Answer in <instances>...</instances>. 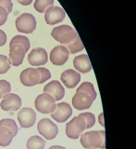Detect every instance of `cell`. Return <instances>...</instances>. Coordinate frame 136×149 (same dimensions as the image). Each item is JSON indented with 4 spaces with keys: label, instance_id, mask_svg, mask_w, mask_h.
<instances>
[{
    "label": "cell",
    "instance_id": "cell-29",
    "mask_svg": "<svg viewBox=\"0 0 136 149\" xmlns=\"http://www.w3.org/2000/svg\"><path fill=\"white\" fill-rule=\"evenodd\" d=\"M11 85L7 80H0V94L1 97H5L8 93H10Z\"/></svg>",
    "mask_w": 136,
    "mask_h": 149
},
{
    "label": "cell",
    "instance_id": "cell-7",
    "mask_svg": "<svg viewBox=\"0 0 136 149\" xmlns=\"http://www.w3.org/2000/svg\"><path fill=\"white\" fill-rule=\"evenodd\" d=\"M65 17L66 13L60 7L51 6L45 11V20L49 25H55L58 22H61Z\"/></svg>",
    "mask_w": 136,
    "mask_h": 149
},
{
    "label": "cell",
    "instance_id": "cell-24",
    "mask_svg": "<svg viewBox=\"0 0 136 149\" xmlns=\"http://www.w3.org/2000/svg\"><path fill=\"white\" fill-rule=\"evenodd\" d=\"M0 127H6L8 130H10L14 136H16L17 133H18V130H19L16 122L11 118L1 119V120H0Z\"/></svg>",
    "mask_w": 136,
    "mask_h": 149
},
{
    "label": "cell",
    "instance_id": "cell-14",
    "mask_svg": "<svg viewBox=\"0 0 136 149\" xmlns=\"http://www.w3.org/2000/svg\"><path fill=\"white\" fill-rule=\"evenodd\" d=\"M48 55L43 48H36L32 49L28 55V62L32 66H41L47 63Z\"/></svg>",
    "mask_w": 136,
    "mask_h": 149
},
{
    "label": "cell",
    "instance_id": "cell-18",
    "mask_svg": "<svg viewBox=\"0 0 136 149\" xmlns=\"http://www.w3.org/2000/svg\"><path fill=\"white\" fill-rule=\"evenodd\" d=\"M73 66L77 72L86 74L92 70V64L87 54H81L76 56L73 60Z\"/></svg>",
    "mask_w": 136,
    "mask_h": 149
},
{
    "label": "cell",
    "instance_id": "cell-19",
    "mask_svg": "<svg viewBox=\"0 0 136 149\" xmlns=\"http://www.w3.org/2000/svg\"><path fill=\"white\" fill-rule=\"evenodd\" d=\"M15 137L10 130L6 127H0V146H8L11 143L12 139Z\"/></svg>",
    "mask_w": 136,
    "mask_h": 149
},
{
    "label": "cell",
    "instance_id": "cell-15",
    "mask_svg": "<svg viewBox=\"0 0 136 149\" xmlns=\"http://www.w3.org/2000/svg\"><path fill=\"white\" fill-rule=\"evenodd\" d=\"M20 79L22 85L26 87H32L39 84V72L35 68H27L21 73Z\"/></svg>",
    "mask_w": 136,
    "mask_h": 149
},
{
    "label": "cell",
    "instance_id": "cell-9",
    "mask_svg": "<svg viewBox=\"0 0 136 149\" xmlns=\"http://www.w3.org/2000/svg\"><path fill=\"white\" fill-rule=\"evenodd\" d=\"M69 52L65 46H57L50 52V62L54 65L61 66L67 63Z\"/></svg>",
    "mask_w": 136,
    "mask_h": 149
},
{
    "label": "cell",
    "instance_id": "cell-20",
    "mask_svg": "<svg viewBox=\"0 0 136 149\" xmlns=\"http://www.w3.org/2000/svg\"><path fill=\"white\" fill-rule=\"evenodd\" d=\"M26 146L27 149H44L45 146V141L42 137L34 135V136L29 138Z\"/></svg>",
    "mask_w": 136,
    "mask_h": 149
},
{
    "label": "cell",
    "instance_id": "cell-26",
    "mask_svg": "<svg viewBox=\"0 0 136 149\" xmlns=\"http://www.w3.org/2000/svg\"><path fill=\"white\" fill-rule=\"evenodd\" d=\"M80 116L83 118L84 122H85V129H90L93 125L95 124V118L93 114L90 113V112H86V113L80 114Z\"/></svg>",
    "mask_w": 136,
    "mask_h": 149
},
{
    "label": "cell",
    "instance_id": "cell-27",
    "mask_svg": "<svg viewBox=\"0 0 136 149\" xmlns=\"http://www.w3.org/2000/svg\"><path fill=\"white\" fill-rule=\"evenodd\" d=\"M9 68H10V63L7 56L0 54V74H6Z\"/></svg>",
    "mask_w": 136,
    "mask_h": 149
},
{
    "label": "cell",
    "instance_id": "cell-34",
    "mask_svg": "<svg viewBox=\"0 0 136 149\" xmlns=\"http://www.w3.org/2000/svg\"><path fill=\"white\" fill-rule=\"evenodd\" d=\"M104 114L103 113H101L100 115H99V116H98V119H99V123H100V125L102 126V127H105V124H104Z\"/></svg>",
    "mask_w": 136,
    "mask_h": 149
},
{
    "label": "cell",
    "instance_id": "cell-36",
    "mask_svg": "<svg viewBox=\"0 0 136 149\" xmlns=\"http://www.w3.org/2000/svg\"><path fill=\"white\" fill-rule=\"evenodd\" d=\"M1 98H2V97H1V94H0V99H1Z\"/></svg>",
    "mask_w": 136,
    "mask_h": 149
},
{
    "label": "cell",
    "instance_id": "cell-16",
    "mask_svg": "<svg viewBox=\"0 0 136 149\" xmlns=\"http://www.w3.org/2000/svg\"><path fill=\"white\" fill-rule=\"evenodd\" d=\"M44 93L52 96L55 101H60L65 95V90L62 84L58 80H52L44 88Z\"/></svg>",
    "mask_w": 136,
    "mask_h": 149
},
{
    "label": "cell",
    "instance_id": "cell-28",
    "mask_svg": "<svg viewBox=\"0 0 136 149\" xmlns=\"http://www.w3.org/2000/svg\"><path fill=\"white\" fill-rule=\"evenodd\" d=\"M37 71L39 72V76H40L39 84L45 83V81H47L48 79L51 78V73L48 69H46L45 67H39L37 68Z\"/></svg>",
    "mask_w": 136,
    "mask_h": 149
},
{
    "label": "cell",
    "instance_id": "cell-25",
    "mask_svg": "<svg viewBox=\"0 0 136 149\" xmlns=\"http://www.w3.org/2000/svg\"><path fill=\"white\" fill-rule=\"evenodd\" d=\"M10 44H21V46L24 47L26 51L29 50L30 47H31V43H30L29 38L24 36H15L11 39Z\"/></svg>",
    "mask_w": 136,
    "mask_h": 149
},
{
    "label": "cell",
    "instance_id": "cell-21",
    "mask_svg": "<svg viewBox=\"0 0 136 149\" xmlns=\"http://www.w3.org/2000/svg\"><path fill=\"white\" fill-rule=\"evenodd\" d=\"M65 47H66L67 49L69 50V52L71 53V54L77 53V52H79V51L83 50V49H84V46H83L82 42L79 36H77L76 38H75L73 41L70 42V43L65 45Z\"/></svg>",
    "mask_w": 136,
    "mask_h": 149
},
{
    "label": "cell",
    "instance_id": "cell-11",
    "mask_svg": "<svg viewBox=\"0 0 136 149\" xmlns=\"http://www.w3.org/2000/svg\"><path fill=\"white\" fill-rule=\"evenodd\" d=\"M72 115V109L67 102H59L56 106V109L53 113H51L52 118L55 119L57 122L62 123L67 121Z\"/></svg>",
    "mask_w": 136,
    "mask_h": 149
},
{
    "label": "cell",
    "instance_id": "cell-22",
    "mask_svg": "<svg viewBox=\"0 0 136 149\" xmlns=\"http://www.w3.org/2000/svg\"><path fill=\"white\" fill-rule=\"evenodd\" d=\"M76 91H83V92H86L90 95L93 100H95V98L97 96L96 94V91L95 90V87L91 83V82H83L82 84H81Z\"/></svg>",
    "mask_w": 136,
    "mask_h": 149
},
{
    "label": "cell",
    "instance_id": "cell-6",
    "mask_svg": "<svg viewBox=\"0 0 136 149\" xmlns=\"http://www.w3.org/2000/svg\"><path fill=\"white\" fill-rule=\"evenodd\" d=\"M37 130L39 133L46 140H53L57 137L58 133V128L53 121L49 118H43L37 125Z\"/></svg>",
    "mask_w": 136,
    "mask_h": 149
},
{
    "label": "cell",
    "instance_id": "cell-17",
    "mask_svg": "<svg viewBox=\"0 0 136 149\" xmlns=\"http://www.w3.org/2000/svg\"><path fill=\"white\" fill-rule=\"evenodd\" d=\"M60 79L65 87H67L68 88H73L81 81V74L75 70L67 69L61 74Z\"/></svg>",
    "mask_w": 136,
    "mask_h": 149
},
{
    "label": "cell",
    "instance_id": "cell-2",
    "mask_svg": "<svg viewBox=\"0 0 136 149\" xmlns=\"http://www.w3.org/2000/svg\"><path fill=\"white\" fill-rule=\"evenodd\" d=\"M51 36L52 37L57 40L59 43L63 45H67L70 43L76 38L77 32L75 31L71 26L69 25H60L58 27H55L51 32Z\"/></svg>",
    "mask_w": 136,
    "mask_h": 149
},
{
    "label": "cell",
    "instance_id": "cell-4",
    "mask_svg": "<svg viewBox=\"0 0 136 149\" xmlns=\"http://www.w3.org/2000/svg\"><path fill=\"white\" fill-rule=\"evenodd\" d=\"M56 101L54 98L47 94L43 93L37 96L35 99V108L42 114H51L56 109Z\"/></svg>",
    "mask_w": 136,
    "mask_h": 149
},
{
    "label": "cell",
    "instance_id": "cell-3",
    "mask_svg": "<svg viewBox=\"0 0 136 149\" xmlns=\"http://www.w3.org/2000/svg\"><path fill=\"white\" fill-rule=\"evenodd\" d=\"M16 28L23 34H32L36 29V20L31 13H22L16 20Z\"/></svg>",
    "mask_w": 136,
    "mask_h": 149
},
{
    "label": "cell",
    "instance_id": "cell-5",
    "mask_svg": "<svg viewBox=\"0 0 136 149\" xmlns=\"http://www.w3.org/2000/svg\"><path fill=\"white\" fill-rule=\"evenodd\" d=\"M85 129V122L81 116H74V118L67 123L66 125V134L70 139H78L81 136L82 132Z\"/></svg>",
    "mask_w": 136,
    "mask_h": 149
},
{
    "label": "cell",
    "instance_id": "cell-10",
    "mask_svg": "<svg viewBox=\"0 0 136 149\" xmlns=\"http://www.w3.org/2000/svg\"><path fill=\"white\" fill-rule=\"evenodd\" d=\"M93 98L86 92L76 91L72 98V105L77 110H85L89 109L93 102Z\"/></svg>",
    "mask_w": 136,
    "mask_h": 149
},
{
    "label": "cell",
    "instance_id": "cell-13",
    "mask_svg": "<svg viewBox=\"0 0 136 149\" xmlns=\"http://www.w3.org/2000/svg\"><path fill=\"white\" fill-rule=\"evenodd\" d=\"M21 97L15 94V93H8L0 102V107L4 111H17L21 106Z\"/></svg>",
    "mask_w": 136,
    "mask_h": 149
},
{
    "label": "cell",
    "instance_id": "cell-8",
    "mask_svg": "<svg viewBox=\"0 0 136 149\" xmlns=\"http://www.w3.org/2000/svg\"><path fill=\"white\" fill-rule=\"evenodd\" d=\"M26 49L21 44H9V63L13 66H19L23 62Z\"/></svg>",
    "mask_w": 136,
    "mask_h": 149
},
{
    "label": "cell",
    "instance_id": "cell-33",
    "mask_svg": "<svg viewBox=\"0 0 136 149\" xmlns=\"http://www.w3.org/2000/svg\"><path fill=\"white\" fill-rule=\"evenodd\" d=\"M17 1L22 6H29V5L32 4V0H17Z\"/></svg>",
    "mask_w": 136,
    "mask_h": 149
},
{
    "label": "cell",
    "instance_id": "cell-30",
    "mask_svg": "<svg viewBox=\"0 0 136 149\" xmlns=\"http://www.w3.org/2000/svg\"><path fill=\"white\" fill-rule=\"evenodd\" d=\"M0 6L6 8V10L8 11V13L11 12L12 8H13L12 0H0Z\"/></svg>",
    "mask_w": 136,
    "mask_h": 149
},
{
    "label": "cell",
    "instance_id": "cell-12",
    "mask_svg": "<svg viewBox=\"0 0 136 149\" xmlns=\"http://www.w3.org/2000/svg\"><path fill=\"white\" fill-rule=\"evenodd\" d=\"M18 120L21 128H31L34 125L36 120V113L34 109L24 107L20 110L18 114Z\"/></svg>",
    "mask_w": 136,
    "mask_h": 149
},
{
    "label": "cell",
    "instance_id": "cell-1",
    "mask_svg": "<svg viewBox=\"0 0 136 149\" xmlns=\"http://www.w3.org/2000/svg\"><path fill=\"white\" fill-rule=\"evenodd\" d=\"M81 143L85 149H105L106 132L102 130H93L82 134Z\"/></svg>",
    "mask_w": 136,
    "mask_h": 149
},
{
    "label": "cell",
    "instance_id": "cell-35",
    "mask_svg": "<svg viewBox=\"0 0 136 149\" xmlns=\"http://www.w3.org/2000/svg\"><path fill=\"white\" fill-rule=\"evenodd\" d=\"M48 149H66V148L63 146H53L49 147Z\"/></svg>",
    "mask_w": 136,
    "mask_h": 149
},
{
    "label": "cell",
    "instance_id": "cell-23",
    "mask_svg": "<svg viewBox=\"0 0 136 149\" xmlns=\"http://www.w3.org/2000/svg\"><path fill=\"white\" fill-rule=\"evenodd\" d=\"M53 4H54V0H35L34 7L36 11L43 13L49 7L53 6Z\"/></svg>",
    "mask_w": 136,
    "mask_h": 149
},
{
    "label": "cell",
    "instance_id": "cell-32",
    "mask_svg": "<svg viewBox=\"0 0 136 149\" xmlns=\"http://www.w3.org/2000/svg\"><path fill=\"white\" fill-rule=\"evenodd\" d=\"M7 42V35L3 30L0 29V47L4 46Z\"/></svg>",
    "mask_w": 136,
    "mask_h": 149
},
{
    "label": "cell",
    "instance_id": "cell-31",
    "mask_svg": "<svg viewBox=\"0 0 136 149\" xmlns=\"http://www.w3.org/2000/svg\"><path fill=\"white\" fill-rule=\"evenodd\" d=\"M8 15V13L6 10V8L0 6V26L5 24V22H7Z\"/></svg>",
    "mask_w": 136,
    "mask_h": 149
}]
</instances>
